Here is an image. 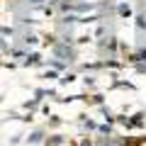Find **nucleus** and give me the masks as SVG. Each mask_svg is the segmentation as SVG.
Returning a JSON list of instances; mask_svg holds the SVG:
<instances>
[{"instance_id": "f257e3e1", "label": "nucleus", "mask_w": 146, "mask_h": 146, "mask_svg": "<svg viewBox=\"0 0 146 146\" xmlns=\"http://www.w3.org/2000/svg\"><path fill=\"white\" fill-rule=\"evenodd\" d=\"M66 146H146V134L134 136H90V139H76Z\"/></svg>"}]
</instances>
